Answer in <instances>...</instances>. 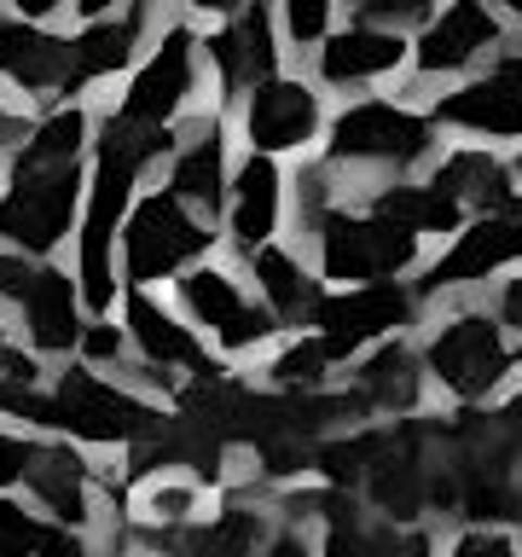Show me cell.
<instances>
[{"label":"cell","mask_w":522,"mask_h":557,"mask_svg":"<svg viewBox=\"0 0 522 557\" xmlns=\"http://www.w3.org/2000/svg\"><path fill=\"white\" fill-rule=\"evenodd\" d=\"M499 7H505V12H522V0H499Z\"/></svg>","instance_id":"obj_46"},{"label":"cell","mask_w":522,"mask_h":557,"mask_svg":"<svg viewBox=\"0 0 522 557\" xmlns=\"http://www.w3.org/2000/svg\"><path fill=\"white\" fill-rule=\"evenodd\" d=\"M7 7L24 17V24H41V17H52V12L64 7V0H7Z\"/></svg>","instance_id":"obj_40"},{"label":"cell","mask_w":522,"mask_h":557,"mask_svg":"<svg viewBox=\"0 0 522 557\" xmlns=\"http://www.w3.org/2000/svg\"><path fill=\"white\" fill-rule=\"evenodd\" d=\"M268 505L278 522H302L320 534V557H442L430 522H400L348 487H278Z\"/></svg>","instance_id":"obj_3"},{"label":"cell","mask_w":522,"mask_h":557,"mask_svg":"<svg viewBox=\"0 0 522 557\" xmlns=\"http://www.w3.org/2000/svg\"><path fill=\"white\" fill-rule=\"evenodd\" d=\"M70 7H76V12L87 17V24H99V17H116L122 0H70Z\"/></svg>","instance_id":"obj_41"},{"label":"cell","mask_w":522,"mask_h":557,"mask_svg":"<svg viewBox=\"0 0 522 557\" xmlns=\"http://www.w3.org/2000/svg\"><path fill=\"white\" fill-rule=\"evenodd\" d=\"M499 41V24L482 0H452L418 41V70H464L476 52Z\"/></svg>","instance_id":"obj_26"},{"label":"cell","mask_w":522,"mask_h":557,"mask_svg":"<svg viewBox=\"0 0 522 557\" xmlns=\"http://www.w3.org/2000/svg\"><path fill=\"white\" fill-rule=\"evenodd\" d=\"M139 29H146V7H134L122 17H99V24H87V29L70 35V82H64V94H82L87 82L116 76V70L134 59Z\"/></svg>","instance_id":"obj_25"},{"label":"cell","mask_w":522,"mask_h":557,"mask_svg":"<svg viewBox=\"0 0 522 557\" xmlns=\"http://www.w3.org/2000/svg\"><path fill=\"white\" fill-rule=\"evenodd\" d=\"M169 407L146 395L122 372H99V366L64 360V372L47 377V418L41 435H64L87 453H134L163 430Z\"/></svg>","instance_id":"obj_2"},{"label":"cell","mask_w":522,"mask_h":557,"mask_svg":"<svg viewBox=\"0 0 522 557\" xmlns=\"http://www.w3.org/2000/svg\"><path fill=\"white\" fill-rule=\"evenodd\" d=\"M116 320H122L128 348H134V360H128L122 377L139 383V389L157 395V400H174V389H181L186 377H203V372H215V366H226L215 348L203 343V331L191 325L174 302H157L151 290L122 296Z\"/></svg>","instance_id":"obj_8"},{"label":"cell","mask_w":522,"mask_h":557,"mask_svg":"<svg viewBox=\"0 0 522 557\" xmlns=\"http://www.w3.org/2000/svg\"><path fill=\"white\" fill-rule=\"evenodd\" d=\"M494 313H499V325L511 331V343H517V366H522V278H505V285H499Z\"/></svg>","instance_id":"obj_39"},{"label":"cell","mask_w":522,"mask_h":557,"mask_svg":"<svg viewBox=\"0 0 522 557\" xmlns=\"http://www.w3.org/2000/svg\"><path fill=\"white\" fill-rule=\"evenodd\" d=\"M435 116L452 122V128L487 134V139H517L522 134V82H511L505 70H494V76L447 94L442 104H435Z\"/></svg>","instance_id":"obj_24"},{"label":"cell","mask_w":522,"mask_h":557,"mask_svg":"<svg viewBox=\"0 0 522 557\" xmlns=\"http://www.w3.org/2000/svg\"><path fill=\"white\" fill-rule=\"evenodd\" d=\"M209 64L221 70V87L238 94V87H256L278 70V47H273V12L268 0H250L244 12H233V24L209 35Z\"/></svg>","instance_id":"obj_19"},{"label":"cell","mask_w":522,"mask_h":557,"mask_svg":"<svg viewBox=\"0 0 522 557\" xmlns=\"http://www.w3.org/2000/svg\"><path fill=\"white\" fill-rule=\"evenodd\" d=\"M47 360L41 355H29L24 337H17V325L0 313V383H47Z\"/></svg>","instance_id":"obj_33"},{"label":"cell","mask_w":522,"mask_h":557,"mask_svg":"<svg viewBox=\"0 0 522 557\" xmlns=\"http://www.w3.org/2000/svg\"><path fill=\"white\" fill-rule=\"evenodd\" d=\"M215 244H221V233L191 203L174 198L169 186L139 191L128 221H122V285L128 290L174 285L186 268L215 256Z\"/></svg>","instance_id":"obj_7"},{"label":"cell","mask_w":522,"mask_h":557,"mask_svg":"<svg viewBox=\"0 0 522 557\" xmlns=\"http://www.w3.org/2000/svg\"><path fill=\"white\" fill-rule=\"evenodd\" d=\"M278 209H285V181H278V163L268 151H250L226 186V233L244 256L273 244L278 233Z\"/></svg>","instance_id":"obj_18"},{"label":"cell","mask_w":522,"mask_h":557,"mask_svg":"<svg viewBox=\"0 0 522 557\" xmlns=\"http://www.w3.org/2000/svg\"><path fill=\"white\" fill-rule=\"evenodd\" d=\"M191 12H221V17H233V12H244L250 0H186Z\"/></svg>","instance_id":"obj_42"},{"label":"cell","mask_w":522,"mask_h":557,"mask_svg":"<svg viewBox=\"0 0 522 557\" xmlns=\"http://www.w3.org/2000/svg\"><path fill=\"white\" fill-rule=\"evenodd\" d=\"M285 7V29L290 41H325V24H331V0H278Z\"/></svg>","instance_id":"obj_36"},{"label":"cell","mask_w":522,"mask_h":557,"mask_svg":"<svg viewBox=\"0 0 522 557\" xmlns=\"http://www.w3.org/2000/svg\"><path fill=\"white\" fill-rule=\"evenodd\" d=\"M35 268H41V261H29V256H17L0 244V313H17V302H24L29 285H35Z\"/></svg>","instance_id":"obj_35"},{"label":"cell","mask_w":522,"mask_h":557,"mask_svg":"<svg viewBox=\"0 0 522 557\" xmlns=\"http://www.w3.org/2000/svg\"><path fill=\"white\" fill-rule=\"evenodd\" d=\"M372 215L383 221H395V226H407V233H459V215H464V203L459 198H447L442 186H389V191H377V203H372Z\"/></svg>","instance_id":"obj_30"},{"label":"cell","mask_w":522,"mask_h":557,"mask_svg":"<svg viewBox=\"0 0 522 557\" xmlns=\"http://www.w3.org/2000/svg\"><path fill=\"white\" fill-rule=\"evenodd\" d=\"M505 215H511V221H522V191H517L511 203H505Z\"/></svg>","instance_id":"obj_44"},{"label":"cell","mask_w":522,"mask_h":557,"mask_svg":"<svg viewBox=\"0 0 522 557\" xmlns=\"http://www.w3.org/2000/svg\"><path fill=\"white\" fill-rule=\"evenodd\" d=\"M400 52H407V41H400L395 29H343V35H325L320 47V76L325 82H365V76H383V70L400 64Z\"/></svg>","instance_id":"obj_28"},{"label":"cell","mask_w":522,"mask_h":557,"mask_svg":"<svg viewBox=\"0 0 522 557\" xmlns=\"http://www.w3.org/2000/svg\"><path fill=\"white\" fill-rule=\"evenodd\" d=\"M226 186H233V174H226V139L215 122H198L191 139L174 146V163H169V191L181 203H191L203 221L221 215L226 203Z\"/></svg>","instance_id":"obj_22"},{"label":"cell","mask_w":522,"mask_h":557,"mask_svg":"<svg viewBox=\"0 0 522 557\" xmlns=\"http://www.w3.org/2000/svg\"><path fill=\"white\" fill-rule=\"evenodd\" d=\"M418 313V296L400 285V278H377V285H337L320 296V308H313L308 331H320L331 343V355L343 366H355L365 348L400 337V331L412 325Z\"/></svg>","instance_id":"obj_11"},{"label":"cell","mask_w":522,"mask_h":557,"mask_svg":"<svg viewBox=\"0 0 522 557\" xmlns=\"http://www.w3.org/2000/svg\"><path fill=\"white\" fill-rule=\"evenodd\" d=\"M442 517L522 529V377L442 418Z\"/></svg>","instance_id":"obj_1"},{"label":"cell","mask_w":522,"mask_h":557,"mask_svg":"<svg viewBox=\"0 0 522 557\" xmlns=\"http://www.w3.org/2000/svg\"><path fill=\"white\" fill-rule=\"evenodd\" d=\"M365 24H383V29H400V24H418V17H430L435 0H348Z\"/></svg>","instance_id":"obj_37"},{"label":"cell","mask_w":522,"mask_h":557,"mask_svg":"<svg viewBox=\"0 0 522 557\" xmlns=\"http://www.w3.org/2000/svg\"><path fill=\"white\" fill-rule=\"evenodd\" d=\"M424 372L430 389H442L452 407H487L517 383V343L487 308H459L424 331Z\"/></svg>","instance_id":"obj_4"},{"label":"cell","mask_w":522,"mask_h":557,"mask_svg":"<svg viewBox=\"0 0 522 557\" xmlns=\"http://www.w3.org/2000/svg\"><path fill=\"white\" fill-rule=\"evenodd\" d=\"M250 261V278H256V296L268 302V313L285 331H308L313 308H320L325 285L302 268V256H290L285 244H261V250L244 256Z\"/></svg>","instance_id":"obj_21"},{"label":"cell","mask_w":522,"mask_h":557,"mask_svg":"<svg viewBox=\"0 0 522 557\" xmlns=\"http://www.w3.org/2000/svg\"><path fill=\"white\" fill-rule=\"evenodd\" d=\"M174 308L203 331V343L233 366V360H256L285 337V325L268 313V302L256 296L250 273L226 268V261H198L174 278Z\"/></svg>","instance_id":"obj_6"},{"label":"cell","mask_w":522,"mask_h":557,"mask_svg":"<svg viewBox=\"0 0 522 557\" xmlns=\"http://www.w3.org/2000/svg\"><path fill=\"white\" fill-rule=\"evenodd\" d=\"M0 82H12L17 94H64L70 82V41L47 35L41 24H0Z\"/></svg>","instance_id":"obj_20"},{"label":"cell","mask_w":522,"mask_h":557,"mask_svg":"<svg viewBox=\"0 0 522 557\" xmlns=\"http://www.w3.org/2000/svg\"><path fill=\"white\" fill-rule=\"evenodd\" d=\"M430 146H435L430 122L412 116V111H395V104H383V99L348 104V111L331 122V139H325V151L337 157V163H395V169L418 163Z\"/></svg>","instance_id":"obj_13"},{"label":"cell","mask_w":522,"mask_h":557,"mask_svg":"<svg viewBox=\"0 0 522 557\" xmlns=\"http://www.w3.org/2000/svg\"><path fill=\"white\" fill-rule=\"evenodd\" d=\"M499 70H505L511 82H522V52H517V59H499Z\"/></svg>","instance_id":"obj_43"},{"label":"cell","mask_w":522,"mask_h":557,"mask_svg":"<svg viewBox=\"0 0 522 557\" xmlns=\"http://www.w3.org/2000/svg\"><path fill=\"white\" fill-rule=\"evenodd\" d=\"M442 557H522V529L499 522H452L442 534Z\"/></svg>","instance_id":"obj_31"},{"label":"cell","mask_w":522,"mask_h":557,"mask_svg":"<svg viewBox=\"0 0 522 557\" xmlns=\"http://www.w3.org/2000/svg\"><path fill=\"white\" fill-rule=\"evenodd\" d=\"M261 557H320V534L302 529V522L273 517V534H268V546H261Z\"/></svg>","instance_id":"obj_38"},{"label":"cell","mask_w":522,"mask_h":557,"mask_svg":"<svg viewBox=\"0 0 522 557\" xmlns=\"http://www.w3.org/2000/svg\"><path fill=\"white\" fill-rule=\"evenodd\" d=\"M435 186H442L447 198H459V203H476L482 215H494V209H505L517 198V191H511V169H505L499 157H487V151L447 157L442 174H435Z\"/></svg>","instance_id":"obj_29"},{"label":"cell","mask_w":522,"mask_h":557,"mask_svg":"<svg viewBox=\"0 0 522 557\" xmlns=\"http://www.w3.org/2000/svg\"><path fill=\"white\" fill-rule=\"evenodd\" d=\"M320 134V94L308 82H290V76H268L250 87L244 99V139L250 151H296Z\"/></svg>","instance_id":"obj_17"},{"label":"cell","mask_w":522,"mask_h":557,"mask_svg":"<svg viewBox=\"0 0 522 557\" xmlns=\"http://www.w3.org/2000/svg\"><path fill=\"white\" fill-rule=\"evenodd\" d=\"M505 261H522V221H511L505 209H494V215L470 221L464 233L430 261V273H424V285H418V296H442V290L476 285V278L499 273Z\"/></svg>","instance_id":"obj_16"},{"label":"cell","mask_w":522,"mask_h":557,"mask_svg":"<svg viewBox=\"0 0 522 557\" xmlns=\"http://www.w3.org/2000/svg\"><path fill=\"white\" fill-rule=\"evenodd\" d=\"M29 459H35V430H17V424H7V418H0V494L24 487Z\"/></svg>","instance_id":"obj_34"},{"label":"cell","mask_w":522,"mask_h":557,"mask_svg":"<svg viewBox=\"0 0 522 557\" xmlns=\"http://www.w3.org/2000/svg\"><path fill=\"white\" fill-rule=\"evenodd\" d=\"M76 360H82V366H99V372H128L134 348H128V331H122L116 313H104V320H87Z\"/></svg>","instance_id":"obj_32"},{"label":"cell","mask_w":522,"mask_h":557,"mask_svg":"<svg viewBox=\"0 0 522 557\" xmlns=\"http://www.w3.org/2000/svg\"><path fill=\"white\" fill-rule=\"evenodd\" d=\"M313 244H320V273L331 285H377V278H400L418 261V233L383 215H348V209H320Z\"/></svg>","instance_id":"obj_10"},{"label":"cell","mask_w":522,"mask_h":557,"mask_svg":"<svg viewBox=\"0 0 522 557\" xmlns=\"http://www.w3.org/2000/svg\"><path fill=\"white\" fill-rule=\"evenodd\" d=\"M348 395L360 400L365 418H418L424 412V395H430V372H424V348L407 343V337H389L377 348L348 366Z\"/></svg>","instance_id":"obj_15"},{"label":"cell","mask_w":522,"mask_h":557,"mask_svg":"<svg viewBox=\"0 0 522 557\" xmlns=\"http://www.w3.org/2000/svg\"><path fill=\"white\" fill-rule=\"evenodd\" d=\"M24 494L41 505L52 522L99 540V552H111V540H122V482H111L94 465V453L64 442V435H35Z\"/></svg>","instance_id":"obj_5"},{"label":"cell","mask_w":522,"mask_h":557,"mask_svg":"<svg viewBox=\"0 0 522 557\" xmlns=\"http://www.w3.org/2000/svg\"><path fill=\"white\" fill-rule=\"evenodd\" d=\"M198 47L203 41L186 24H169L163 41L151 47V59L139 64V76L128 82L116 116L139 122V128H169V122L181 116V104L191 99V87H198Z\"/></svg>","instance_id":"obj_12"},{"label":"cell","mask_w":522,"mask_h":557,"mask_svg":"<svg viewBox=\"0 0 522 557\" xmlns=\"http://www.w3.org/2000/svg\"><path fill=\"white\" fill-rule=\"evenodd\" d=\"M337 372H343V360L331 355V343L320 331H290V337H278L268 348V360H261V377H268L278 395H320V389H331Z\"/></svg>","instance_id":"obj_27"},{"label":"cell","mask_w":522,"mask_h":557,"mask_svg":"<svg viewBox=\"0 0 522 557\" xmlns=\"http://www.w3.org/2000/svg\"><path fill=\"white\" fill-rule=\"evenodd\" d=\"M87 320H94V313L82 302L76 273L59 268V261H41L29 296L17 302V337H24V348L41 360H76Z\"/></svg>","instance_id":"obj_14"},{"label":"cell","mask_w":522,"mask_h":557,"mask_svg":"<svg viewBox=\"0 0 522 557\" xmlns=\"http://www.w3.org/2000/svg\"><path fill=\"white\" fill-rule=\"evenodd\" d=\"M82 203V163H12V181L0 191V244L29 261H52L76 238Z\"/></svg>","instance_id":"obj_9"},{"label":"cell","mask_w":522,"mask_h":557,"mask_svg":"<svg viewBox=\"0 0 522 557\" xmlns=\"http://www.w3.org/2000/svg\"><path fill=\"white\" fill-rule=\"evenodd\" d=\"M0 557H104V552L99 540L52 522L24 487H12V494H0Z\"/></svg>","instance_id":"obj_23"},{"label":"cell","mask_w":522,"mask_h":557,"mask_svg":"<svg viewBox=\"0 0 522 557\" xmlns=\"http://www.w3.org/2000/svg\"><path fill=\"white\" fill-rule=\"evenodd\" d=\"M104 557H163V552H146V546H139V552H104Z\"/></svg>","instance_id":"obj_45"}]
</instances>
